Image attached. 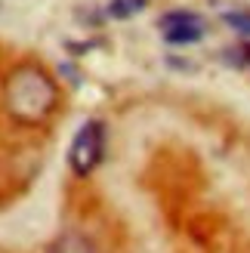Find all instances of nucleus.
Wrapping results in <instances>:
<instances>
[{
	"instance_id": "f257e3e1",
	"label": "nucleus",
	"mask_w": 250,
	"mask_h": 253,
	"mask_svg": "<svg viewBox=\"0 0 250 253\" xmlns=\"http://www.w3.org/2000/svg\"><path fill=\"white\" fill-rule=\"evenodd\" d=\"M6 111L22 124H43L56 111L59 86L43 68L19 65L6 78Z\"/></svg>"
},
{
	"instance_id": "f03ea898",
	"label": "nucleus",
	"mask_w": 250,
	"mask_h": 253,
	"mask_svg": "<svg viewBox=\"0 0 250 253\" xmlns=\"http://www.w3.org/2000/svg\"><path fill=\"white\" fill-rule=\"evenodd\" d=\"M105 155V124L102 121H83L81 130L74 133L71 145H68V164L78 176H90L99 161Z\"/></svg>"
},
{
	"instance_id": "7ed1b4c3",
	"label": "nucleus",
	"mask_w": 250,
	"mask_h": 253,
	"mask_svg": "<svg viewBox=\"0 0 250 253\" xmlns=\"http://www.w3.org/2000/svg\"><path fill=\"white\" fill-rule=\"evenodd\" d=\"M158 28L164 31L167 43H198L204 37V19L192 9H170L158 19Z\"/></svg>"
},
{
	"instance_id": "20e7f679",
	"label": "nucleus",
	"mask_w": 250,
	"mask_h": 253,
	"mask_svg": "<svg viewBox=\"0 0 250 253\" xmlns=\"http://www.w3.org/2000/svg\"><path fill=\"white\" fill-rule=\"evenodd\" d=\"M46 253H96V244L81 232H62L59 238H53Z\"/></svg>"
},
{
	"instance_id": "39448f33",
	"label": "nucleus",
	"mask_w": 250,
	"mask_h": 253,
	"mask_svg": "<svg viewBox=\"0 0 250 253\" xmlns=\"http://www.w3.org/2000/svg\"><path fill=\"white\" fill-rule=\"evenodd\" d=\"M145 6H148V0H108L105 12L111 19H130L136 12H142Z\"/></svg>"
},
{
	"instance_id": "423d86ee",
	"label": "nucleus",
	"mask_w": 250,
	"mask_h": 253,
	"mask_svg": "<svg viewBox=\"0 0 250 253\" xmlns=\"http://www.w3.org/2000/svg\"><path fill=\"white\" fill-rule=\"evenodd\" d=\"M222 22H226L235 34L250 37V9H226L222 12Z\"/></svg>"
}]
</instances>
